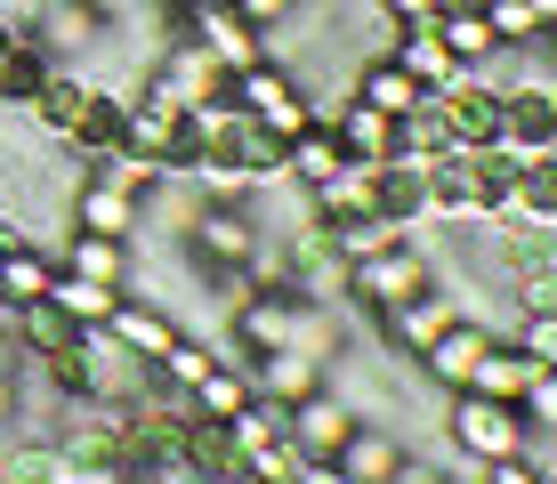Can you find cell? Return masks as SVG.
I'll return each instance as SVG.
<instances>
[{"instance_id":"obj_24","label":"cell","mask_w":557,"mask_h":484,"mask_svg":"<svg viewBox=\"0 0 557 484\" xmlns=\"http://www.w3.org/2000/svg\"><path fill=\"white\" fill-rule=\"evenodd\" d=\"M517 356L533 363V372H557V307H525V315H517Z\"/></svg>"},{"instance_id":"obj_23","label":"cell","mask_w":557,"mask_h":484,"mask_svg":"<svg viewBox=\"0 0 557 484\" xmlns=\"http://www.w3.org/2000/svg\"><path fill=\"white\" fill-rule=\"evenodd\" d=\"M89 178H106V186H122V194H138V202H146L153 186H170L162 170H153L146 153H129V146H106V153H89Z\"/></svg>"},{"instance_id":"obj_27","label":"cell","mask_w":557,"mask_h":484,"mask_svg":"<svg viewBox=\"0 0 557 484\" xmlns=\"http://www.w3.org/2000/svg\"><path fill=\"white\" fill-rule=\"evenodd\" d=\"M517 420H525L533 436L557 429V372H525V387H517Z\"/></svg>"},{"instance_id":"obj_1","label":"cell","mask_w":557,"mask_h":484,"mask_svg":"<svg viewBox=\"0 0 557 484\" xmlns=\"http://www.w3.org/2000/svg\"><path fill=\"white\" fill-rule=\"evenodd\" d=\"M429 283H436V266H429V250H420L412 235H396V243L363 250V259L348 266V299H356V307H372V315H388V307L420 299Z\"/></svg>"},{"instance_id":"obj_5","label":"cell","mask_w":557,"mask_h":484,"mask_svg":"<svg viewBox=\"0 0 557 484\" xmlns=\"http://www.w3.org/2000/svg\"><path fill=\"white\" fill-rule=\"evenodd\" d=\"M186 235H195V259L202 266H243L259 250V226H251V210H243V202H202Z\"/></svg>"},{"instance_id":"obj_4","label":"cell","mask_w":557,"mask_h":484,"mask_svg":"<svg viewBox=\"0 0 557 484\" xmlns=\"http://www.w3.org/2000/svg\"><path fill=\"white\" fill-rule=\"evenodd\" d=\"M436 41L453 49V65H469V73H502L517 49H502L493 41V25H485V9H476V0H445V9H436Z\"/></svg>"},{"instance_id":"obj_11","label":"cell","mask_w":557,"mask_h":484,"mask_svg":"<svg viewBox=\"0 0 557 484\" xmlns=\"http://www.w3.org/2000/svg\"><path fill=\"white\" fill-rule=\"evenodd\" d=\"M348 162V146L332 138V122H307L292 146H283V186H299V194H315L323 178H332V170Z\"/></svg>"},{"instance_id":"obj_7","label":"cell","mask_w":557,"mask_h":484,"mask_svg":"<svg viewBox=\"0 0 557 484\" xmlns=\"http://www.w3.org/2000/svg\"><path fill=\"white\" fill-rule=\"evenodd\" d=\"M485 339H493V332H485V323H469V315H453V323H445V332H436V339H429V347H420V356H412V363H420V372H429V387H445V396H453V387H460V380H469V363H476V356H485Z\"/></svg>"},{"instance_id":"obj_12","label":"cell","mask_w":557,"mask_h":484,"mask_svg":"<svg viewBox=\"0 0 557 484\" xmlns=\"http://www.w3.org/2000/svg\"><path fill=\"white\" fill-rule=\"evenodd\" d=\"M98 332H106V339H122V347H129L138 363H153V356H162L170 339H178V323H170L162 307H138V299L122 290V299H113V315L98 323Z\"/></svg>"},{"instance_id":"obj_2","label":"cell","mask_w":557,"mask_h":484,"mask_svg":"<svg viewBox=\"0 0 557 484\" xmlns=\"http://www.w3.org/2000/svg\"><path fill=\"white\" fill-rule=\"evenodd\" d=\"M445 436H453V452L469 460H502V452H525V444H542L517 420V404H493V396H469V387H453V412H445Z\"/></svg>"},{"instance_id":"obj_8","label":"cell","mask_w":557,"mask_h":484,"mask_svg":"<svg viewBox=\"0 0 557 484\" xmlns=\"http://www.w3.org/2000/svg\"><path fill=\"white\" fill-rule=\"evenodd\" d=\"M396 460H405V444H396L380 420H356L348 436H339V452H332V469L348 476V484H388L396 476Z\"/></svg>"},{"instance_id":"obj_26","label":"cell","mask_w":557,"mask_h":484,"mask_svg":"<svg viewBox=\"0 0 557 484\" xmlns=\"http://www.w3.org/2000/svg\"><path fill=\"white\" fill-rule=\"evenodd\" d=\"M476 484H549V452H542V444H525V452L476 460Z\"/></svg>"},{"instance_id":"obj_15","label":"cell","mask_w":557,"mask_h":484,"mask_svg":"<svg viewBox=\"0 0 557 484\" xmlns=\"http://www.w3.org/2000/svg\"><path fill=\"white\" fill-rule=\"evenodd\" d=\"M57 266H65V275H89V283L129 290V243H113V235H82V226H73L65 250H57Z\"/></svg>"},{"instance_id":"obj_30","label":"cell","mask_w":557,"mask_h":484,"mask_svg":"<svg viewBox=\"0 0 557 484\" xmlns=\"http://www.w3.org/2000/svg\"><path fill=\"white\" fill-rule=\"evenodd\" d=\"M292 484H348V476H339L332 460H299V469H292Z\"/></svg>"},{"instance_id":"obj_13","label":"cell","mask_w":557,"mask_h":484,"mask_svg":"<svg viewBox=\"0 0 557 484\" xmlns=\"http://www.w3.org/2000/svg\"><path fill=\"white\" fill-rule=\"evenodd\" d=\"M348 97H363V106H372V113H388V122H405V113H420V106H429V89H420L405 65H388V57L356 65V89H348Z\"/></svg>"},{"instance_id":"obj_17","label":"cell","mask_w":557,"mask_h":484,"mask_svg":"<svg viewBox=\"0 0 557 484\" xmlns=\"http://www.w3.org/2000/svg\"><path fill=\"white\" fill-rule=\"evenodd\" d=\"M41 299L57 307V315H65L73 323V332H98V323L113 315V299H122V290H113V283H89V275H65V266H57V275H49V290H41Z\"/></svg>"},{"instance_id":"obj_34","label":"cell","mask_w":557,"mask_h":484,"mask_svg":"<svg viewBox=\"0 0 557 484\" xmlns=\"http://www.w3.org/2000/svg\"><path fill=\"white\" fill-rule=\"evenodd\" d=\"M16 33H25V25H9V16H0V57H9V41H16Z\"/></svg>"},{"instance_id":"obj_35","label":"cell","mask_w":557,"mask_h":484,"mask_svg":"<svg viewBox=\"0 0 557 484\" xmlns=\"http://www.w3.org/2000/svg\"><path fill=\"white\" fill-rule=\"evenodd\" d=\"M186 9H202V0H162V16H186Z\"/></svg>"},{"instance_id":"obj_19","label":"cell","mask_w":557,"mask_h":484,"mask_svg":"<svg viewBox=\"0 0 557 484\" xmlns=\"http://www.w3.org/2000/svg\"><path fill=\"white\" fill-rule=\"evenodd\" d=\"M525 372H533V363L517 356L509 339H485V356L469 363V380H460V387H469V396H493V404H517V387H525Z\"/></svg>"},{"instance_id":"obj_10","label":"cell","mask_w":557,"mask_h":484,"mask_svg":"<svg viewBox=\"0 0 557 484\" xmlns=\"http://www.w3.org/2000/svg\"><path fill=\"white\" fill-rule=\"evenodd\" d=\"M243 372H251V387H259L267 404H299L307 387H323V363L299 356V347H267V356H251Z\"/></svg>"},{"instance_id":"obj_32","label":"cell","mask_w":557,"mask_h":484,"mask_svg":"<svg viewBox=\"0 0 557 484\" xmlns=\"http://www.w3.org/2000/svg\"><path fill=\"white\" fill-rule=\"evenodd\" d=\"M82 9H89V16H98V25H122V16H129V9H138V0H82Z\"/></svg>"},{"instance_id":"obj_6","label":"cell","mask_w":557,"mask_h":484,"mask_svg":"<svg viewBox=\"0 0 557 484\" xmlns=\"http://www.w3.org/2000/svg\"><path fill=\"white\" fill-rule=\"evenodd\" d=\"M73 226H82V235L129 243L146 226V202H138V194H122V186H106V178H82V186H73Z\"/></svg>"},{"instance_id":"obj_29","label":"cell","mask_w":557,"mask_h":484,"mask_svg":"<svg viewBox=\"0 0 557 484\" xmlns=\"http://www.w3.org/2000/svg\"><path fill=\"white\" fill-rule=\"evenodd\" d=\"M380 9H388V25H429L445 0H380Z\"/></svg>"},{"instance_id":"obj_14","label":"cell","mask_w":557,"mask_h":484,"mask_svg":"<svg viewBox=\"0 0 557 484\" xmlns=\"http://www.w3.org/2000/svg\"><path fill=\"white\" fill-rule=\"evenodd\" d=\"M388 33H396V41H388V65H405L420 89H436V82H453V73H460L453 49L436 41V16H429V25H388Z\"/></svg>"},{"instance_id":"obj_20","label":"cell","mask_w":557,"mask_h":484,"mask_svg":"<svg viewBox=\"0 0 557 484\" xmlns=\"http://www.w3.org/2000/svg\"><path fill=\"white\" fill-rule=\"evenodd\" d=\"M49 65H57V57L33 41V33H16L9 57H0V106H33V89L49 82Z\"/></svg>"},{"instance_id":"obj_31","label":"cell","mask_w":557,"mask_h":484,"mask_svg":"<svg viewBox=\"0 0 557 484\" xmlns=\"http://www.w3.org/2000/svg\"><path fill=\"white\" fill-rule=\"evenodd\" d=\"M388 484H445V469H420V460H396Z\"/></svg>"},{"instance_id":"obj_9","label":"cell","mask_w":557,"mask_h":484,"mask_svg":"<svg viewBox=\"0 0 557 484\" xmlns=\"http://www.w3.org/2000/svg\"><path fill=\"white\" fill-rule=\"evenodd\" d=\"M445 323H453V299H445V290H420V299H405V307H388V315H380V332H388V356H420V347H429L436 332H445Z\"/></svg>"},{"instance_id":"obj_33","label":"cell","mask_w":557,"mask_h":484,"mask_svg":"<svg viewBox=\"0 0 557 484\" xmlns=\"http://www.w3.org/2000/svg\"><path fill=\"white\" fill-rule=\"evenodd\" d=\"M16 235H25V219H16V210L0 202V243H16Z\"/></svg>"},{"instance_id":"obj_3","label":"cell","mask_w":557,"mask_h":484,"mask_svg":"<svg viewBox=\"0 0 557 484\" xmlns=\"http://www.w3.org/2000/svg\"><path fill=\"white\" fill-rule=\"evenodd\" d=\"M348 429H356V404L332 396V387H307L299 404H283V436H292L299 460H332Z\"/></svg>"},{"instance_id":"obj_16","label":"cell","mask_w":557,"mask_h":484,"mask_svg":"<svg viewBox=\"0 0 557 484\" xmlns=\"http://www.w3.org/2000/svg\"><path fill=\"white\" fill-rule=\"evenodd\" d=\"M49 275H57V259L41 243H25V235L0 243V307H33L49 290Z\"/></svg>"},{"instance_id":"obj_21","label":"cell","mask_w":557,"mask_h":484,"mask_svg":"<svg viewBox=\"0 0 557 484\" xmlns=\"http://www.w3.org/2000/svg\"><path fill=\"white\" fill-rule=\"evenodd\" d=\"M186 396H195V412H202V420H235L243 404L259 396V387H251V372H243V363H210V372L186 387Z\"/></svg>"},{"instance_id":"obj_22","label":"cell","mask_w":557,"mask_h":484,"mask_svg":"<svg viewBox=\"0 0 557 484\" xmlns=\"http://www.w3.org/2000/svg\"><path fill=\"white\" fill-rule=\"evenodd\" d=\"M509 210H517V219H557V162H549V153H517Z\"/></svg>"},{"instance_id":"obj_25","label":"cell","mask_w":557,"mask_h":484,"mask_svg":"<svg viewBox=\"0 0 557 484\" xmlns=\"http://www.w3.org/2000/svg\"><path fill=\"white\" fill-rule=\"evenodd\" d=\"M476 9H485V25H493V41H502V49H542L549 41V33L533 25L525 0H476Z\"/></svg>"},{"instance_id":"obj_18","label":"cell","mask_w":557,"mask_h":484,"mask_svg":"<svg viewBox=\"0 0 557 484\" xmlns=\"http://www.w3.org/2000/svg\"><path fill=\"white\" fill-rule=\"evenodd\" d=\"M332 138L348 146V162H388V153H396V122L372 113L363 97H348V106L332 113Z\"/></svg>"},{"instance_id":"obj_28","label":"cell","mask_w":557,"mask_h":484,"mask_svg":"<svg viewBox=\"0 0 557 484\" xmlns=\"http://www.w3.org/2000/svg\"><path fill=\"white\" fill-rule=\"evenodd\" d=\"M226 9L243 16V25H259V33H275V25H292L299 16V0H226Z\"/></svg>"}]
</instances>
